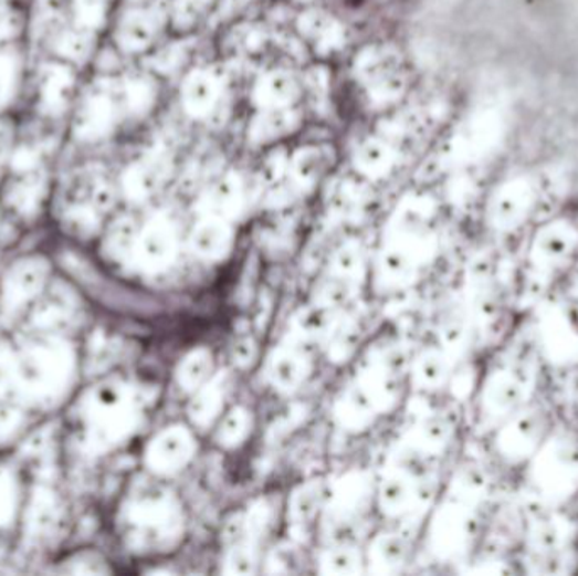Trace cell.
<instances>
[{"mask_svg": "<svg viewBox=\"0 0 578 576\" xmlns=\"http://www.w3.org/2000/svg\"><path fill=\"white\" fill-rule=\"evenodd\" d=\"M127 118L120 75L101 73L91 82H83L66 121L65 137L72 146L95 147L111 140Z\"/></svg>", "mask_w": 578, "mask_h": 576, "instance_id": "cell-1", "label": "cell"}, {"mask_svg": "<svg viewBox=\"0 0 578 576\" xmlns=\"http://www.w3.org/2000/svg\"><path fill=\"white\" fill-rule=\"evenodd\" d=\"M82 69L62 57L34 60L25 107L43 126H66L82 90Z\"/></svg>", "mask_w": 578, "mask_h": 576, "instance_id": "cell-2", "label": "cell"}, {"mask_svg": "<svg viewBox=\"0 0 578 576\" xmlns=\"http://www.w3.org/2000/svg\"><path fill=\"white\" fill-rule=\"evenodd\" d=\"M33 63L28 36L0 44V121L12 118L24 107Z\"/></svg>", "mask_w": 578, "mask_h": 576, "instance_id": "cell-3", "label": "cell"}, {"mask_svg": "<svg viewBox=\"0 0 578 576\" xmlns=\"http://www.w3.org/2000/svg\"><path fill=\"white\" fill-rule=\"evenodd\" d=\"M158 34L156 12L143 4H130L112 22V48L119 56H140L155 46Z\"/></svg>", "mask_w": 578, "mask_h": 576, "instance_id": "cell-4", "label": "cell"}, {"mask_svg": "<svg viewBox=\"0 0 578 576\" xmlns=\"http://www.w3.org/2000/svg\"><path fill=\"white\" fill-rule=\"evenodd\" d=\"M220 83L207 70H197L181 86V105L193 117H209L220 102Z\"/></svg>", "mask_w": 578, "mask_h": 576, "instance_id": "cell-5", "label": "cell"}, {"mask_svg": "<svg viewBox=\"0 0 578 576\" xmlns=\"http://www.w3.org/2000/svg\"><path fill=\"white\" fill-rule=\"evenodd\" d=\"M298 126L299 115L295 107L259 108L249 134L259 146H267L292 136Z\"/></svg>", "mask_w": 578, "mask_h": 576, "instance_id": "cell-6", "label": "cell"}, {"mask_svg": "<svg viewBox=\"0 0 578 576\" xmlns=\"http://www.w3.org/2000/svg\"><path fill=\"white\" fill-rule=\"evenodd\" d=\"M298 94V83L284 70H270L254 85V101L259 108L293 107Z\"/></svg>", "mask_w": 578, "mask_h": 576, "instance_id": "cell-7", "label": "cell"}, {"mask_svg": "<svg viewBox=\"0 0 578 576\" xmlns=\"http://www.w3.org/2000/svg\"><path fill=\"white\" fill-rule=\"evenodd\" d=\"M195 252L206 259H222L232 245V230L227 226L225 220L207 219L195 229L191 237Z\"/></svg>", "mask_w": 578, "mask_h": 576, "instance_id": "cell-8", "label": "cell"}, {"mask_svg": "<svg viewBox=\"0 0 578 576\" xmlns=\"http://www.w3.org/2000/svg\"><path fill=\"white\" fill-rule=\"evenodd\" d=\"M356 166L367 178H382L395 166V150L378 137L367 139L357 149Z\"/></svg>", "mask_w": 578, "mask_h": 576, "instance_id": "cell-9", "label": "cell"}, {"mask_svg": "<svg viewBox=\"0 0 578 576\" xmlns=\"http://www.w3.org/2000/svg\"><path fill=\"white\" fill-rule=\"evenodd\" d=\"M193 443L187 431L175 428L165 434L158 444V460L162 469L180 470L190 460Z\"/></svg>", "mask_w": 578, "mask_h": 576, "instance_id": "cell-10", "label": "cell"}, {"mask_svg": "<svg viewBox=\"0 0 578 576\" xmlns=\"http://www.w3.org/2000/svg\"><path fill=\"white\" fill-rule=\"evenodd\" d=\"M327 163V153L320 146L299 147L295 155L290 158L293 175L299 184H313L320 178Z\"/></svg>", "mask_w": 578, "mask_h": 576, "instance_id": "cell-11", "label": "cell"}, {"mask_svg": "<svg viewBox=\"0 0 578 576\" xmlns=\"http://www.w3.org/2000/svg\"><path fill=\"white\" fill-rule=\"evenodd\" d=\"M28 11L21 0H0V44L28 36Z\"/></svg>", "mask_w": 578, "mask_h": 576, "instance_id": "cell-12", "label": "cell"}, {"mask_svg": "<svg viewBox=\"0 0 578 576\" xmlns=\"http://www.w3.org/2000/svg\"><path fill=\"white\" fill-rule=\"evenodd\" d=\"M242 203V188L239 179L227 176L220 179L219 184L213 187L210 193V205L216 211L217 219L225 220L227 217H232L238 213Z\"/></svg>", "mask_w": 578, "mask_h": 576, "instance_id": "cell-13", "label": "cell"}, {"mask_svg": "<svg viewBox=\"0 0 578 576\" xmlns=\"http://www.w3.org/2000/svg\"><path fill=\"white\" fill-rule=\"evenodd\" d=\"M374 412L372 396L367 392L366 387L357 386L347 390L341 401L340 416L345 425L349 427H362L369 421Z\"/></svg>", "mask_w": 578, "mask_h": 576, "instance_id": "cell-14", "label": "cell"}, {"mask_svg": "<svg viewBox=\"0 0 578 576\" xmlns=\"http://www.w3.org/2000/svg\"><path fill=\"white\" fill-rule=\"evenodd\" d=\"M212 373V357L207 352L200 350L191 354L180 369V383L185 389H200L209 374Z\"/></svg>", "mask_w": 578, "mask_h": 576, "instance_id": "cell-15", "label": "cell"}, {"mask_svg": "<svg viewBox=\"0 0 578 576\" xmlns=\"http://www.w3.org/2000/svg\"><path fill=\"white\" fill-rule=\"evenodd\" d=\"M270 377L280 389H295L303 377L302 362L290 354L277 355L271 364Z\"/></svg>", "mask_w": 578, "mask_h": 576, "instance_id": "cell-16", "label": "cell"}, {"mask_svg": "<svg viewBox=\"0 0 578 576\" xmlns=\"http://www.w3.org/2000/svg\"><path fill=\"white\" fill-rule=\"evenodd\" d=\"M404 90H407V80L395 70L369 83L370 101L376 104H391L401 98Z\"/></svg>", "mask_w": 578, "mask_h": 576, "instance_id": "cell-17", "label": "cell"}, {"mask_svg": "<svg viewBox=\"0 0 578 576\" xmlns=\"http://www.w3.org/2000/svg\"><path fill=\"white\" fill-rule=\"evenodd\" d=\"M223 392L222 387L217 384H210L206 389L198 392L197 398L191 402V418L200 425H206L210 419L219 415L220 406H222Z\"/></svg>", "mask_w": 578, "mask_h": 576, "instance_id": "cell-18", "label": "cell"}, {"mask_svg": "<svg viewBox=\"0 0 578 576\" xmlns=\"http://www.w3.org/2000/svg\"><path fill=\"white\" fill-rule=\"evenodd\" d=\"M408 501H410V492H408L404 479L395 476V479L386 480L381 491L382 511L391 515L401 514L407 507Z\"/></svg>", "mask_w": 578, "mask_h": 576, "instance_id": "cell-19", "label": "cell"}, {"mask_svg": "<svg viewBox=\"0 0 578 576\" xmlns=\"http://www.w3.org/2000/svg\"><path fill=\"white\" fill-rule=\"evenodd\" d=\"M407 555V546L404 541L398 536H385L374 546V559L378 565L392 568V566L401 565Z\"/></svg>", "mask_w": 578, "mask_h": 576, "instance_id": "cell-20", "label": "cell"}, {"mask_svg": "<svg viewBox=\"0 0 578 576\" xmlns=\"http://www.w3.org/2000/svg\"><path fill=\"white\" fill-rule=\"evenodd\" d=\"M248 431V412L242 411V409H234V411L227 416L222 428H220V441H222L223 444H227V447H234V444L241 443V441L244 440Z\"/></svg>", "mask_w": 578, "mask_h": 576, "instance_id": "cell-21", "label": "cell"}, {"mask_svg": "<svg viewBox=\"0 0 578 576\" xmlns=\"http://www.w3.org/2000/svg\"><path fill=\"white\" fill-rule=\"evenodd\" d=\"M146 239H148V251L153 259L158 262L169 261L175 251V240H172L169 229H166L165 226H156Z\"/></svg>", "mask_w": 578, "mask_h": 576, "instance_id": "cell-22", "label": "cell"}, {"mask_svg": "<svg viewBox=\"0 0 578 576\" xmlns=\"http://www.w3.org/2000/svg\"><path fill=\"white\" fill-rule=\"evenodd\" d=\"M324 565L327 573L349 575V573H356L357 568H359V558L350 549H338V552L330 553L327 556Z\"/></svg>", "mask_w": 578, "mask_h": 576, "instance_id": "cell-23", "label": "cell"}, {"mask_svg": "<svg viewBox=\"0 0 578 576\" xmlns=\"http://www.w3.org/2000/svg\"><path fill=\"white\" fill-rule=\"evenodd\" d=\"M386 274L391 280L404 281L408 276V272L411 271L410 262H408L407 254L401 249H392L386 254L385 262H382Z\"/></svg>", "mask_w": 578, "mask_h": 576, "instance_id": "cell-24", "label": "cell"}, {"mask_svg": "<svg viewBox=\"0 0 578 576\" xmlns=\"http://www.w3.org/2000/svg\"><path fill=\"white\" fill-rule=\"evenodd\" d=\"M328 316L324 308H313L305 312V315L299 320V328L306 335H322L327 329Z\"/></svg>", "mask_w": 578, "mask_h": 576, "instance_id": "cell-25", "label": "cell"}, {"mask_svg": "<svg viewBox=\"0 0 578 576\" xmlns=\"http://www.w3.org/2000/svg\"><path fill=\"white\" fill-rule=\"evenodd\" d=\"M359 264V254L354 249H344V251L338 252L337 259H335V269H337L340 277L354 276Z\"/></svg>", "mask_w": 578, "mask_h": 576, "instance_id": "cell-26", "label": "cell"}, {"mask_svg": "<svg viewBox=\"0 0 578 576\" xmlns=\"http://www.w3.org/2000/svg\"><path fill=\"white\" fill-rule=\"evenodd\" d=\"M324 294L328 305H338V303H344L349 297V287H347V283L341 277V280L328 284Z\"/></svg>", "mask_w": 578, "mask_h": 576, "instance_id": "cell-27", "label": "cell"}, {"mask_svg": "<svg viewBox=\"0 0 578 576\" xmlns=\"http://www.w3.org/2000/svg\"><path fill=\"white\" fill-rule=\"evenodd\" d=\"M11 118L0 121V169L9 165V158H11L12 147H14V134H8L2 127V124L8 123Z\"/></svg>", "mask_w": 578, "mask_h": 576, "instance_id": "cell-28", "label": "cell"}, {"mask_svg": "<svg viewBox=\"0 0 578 576\" xmlns=\"http://www.w3.org/2000/svg\"><path fill=\"white\" fill-rule=\"evenodd\" d=\"M229 565L232 566L230 572L232 573H251L252 563L251 556L248 553L242 552V549H235L234 555L230 558Z\"/></svg>", "mask_w": 578, "mask_h": 576, "instance_id": "cell-29", "label": "cell"}, {"mask_svg": "<svg viewBox=\"0 0 578 576\" xmlns=\"http://www.w3.org/2000/svg\"><path fill=\"white\" fill-rule=\"evenodd\" d=\"M316 501L313 494H305L296 499L295 512L302 520H308L309 515L315 512Z\"/></svg>", "mask_w": 578, "mask_h": 576, "instance_id": "cell-30", "label": "cell"}, {"mask_svg": "<svg viewBox=\"0 0 578 576\" xmlns=\"http://www.w3.org/2000/svg\"><path fill=\"white\" fill-rule=\"evenodd\" d=\"M254 345H252V342L245 341L241 342V344L238 345V348H235V358H238V362H241V364H249V362L252 360V357H254Z\"/></svg>", "mask_w": 578, "mask_h": 576, "instance_id": "cell-31", "label": "cell"}, {"mask_svg": "<svg viewBox=\"0 0 578 576\" xmlns=\"http://www.w3.org/2000/svg\"><path fill=\"white\" fill-rule=\"evenodd\" d=\"M195 2H198V4H200V6H203V4H209V2H212V0H195Z\"/></svg>", "mask_w": 578, "mask_h": 576, "instance_id": "cell-32", "label": "cell"}]
</instances>
